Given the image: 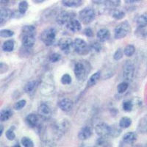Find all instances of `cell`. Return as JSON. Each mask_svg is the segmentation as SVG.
Segmentation results:
<instances>
[{
	"label": "cell",
	"instance_id": "1",
	"mask_svg": "<svg viewBox=\"0 0 147 147\" xmlns=\"http://www.w3.org/2000/svg\"><path fill=\"white\" fill-rule=\"evenodd\" d=\"M35 27L27 25L22 28V42L25 48H32L35 42Z\"/></svg>",
	"mask_w": 147,
	"mask_h": 147
},
{
	"label": "cell",
	"instance_id": "2",
	"mask_svg": "<svg viewBox=\"0 0 147 147\" xmlns=\"http://www.w3.org/2000/svg\"><path fill=\"white\" fill-rule=\"evenodd\" d=\"M96 13L91 7H85L79 13V20L84 24H88L95 19Z\"/></svg>",
	"mask_w": 147,
	"mask_h": 147
},
{
	"label": "cell",
	"instance_id": "3",
	"mask_svg": "<svg viewBox=\"0 0 147 147\" xmlns=\"http://www.w3.org/2000/svg\"><path fill=\"white\" fill-rule=\"evenodd\" d=\"M130 24L127 21H124L120 23L117 27H115L114 31V36L115 39H122L127 36L130 32Z\"/></svg>",
	"mask_w": 147,
	"mask_h": 147
},
{
	"label": "cell",
	"instance_id": "4",
	"mask_svg": "<svg viewBox=\"0 0 147 147\" xmlns=\"http://www.w3.org/2000/svg\"><path fill=\"white\" fill-rule=\"evenodd\" d=\"M56 34V30L54 28L47 29L40 35V40L47 47L52 46L55 40Z\"/></svg>",
	"mask_w": 147,
	"mask_h": 147
},
{
	"label": "cell",
	"instance_id": "5",
	"mask_svg": "<svg viewBox=\"0 0 147 147\" xmlns=\"http://www.w3.org/2000/svg\"><path fill=\"white\" fill-rule=\"evenodd\" d=\"M73 49L78 55H85L90 51V48L88 44L81 38H76L74 40Z\"/></svg>",
	"mask_w": 147,
	"mask_h": 147
},
{
	"label": "cell",
	"instance_id": "6",
	"mask_svg": "<svg viewBox=\"0 0 147 147\" xmlns=\"http://www.w3.org/2000/svg\"><path fill=\"white\" fill-rule=\"evenodd\" d=\"M135 75V65L131 61L128 60L124 63L123 69V77L124 81L129 82L133 80Z\"/></svg>",
	"mask_w": 147,
	"mask_h": 147
},
{
	"label": "cell",
	"instance_id": "7",
	"mask_svg": "<svg viewBox=\"0 0 147 147\" xmlns=\"http://www.w3.org/2000/svg\"><path fill=\"white\" fill-rule=\"evenodd\" d=\"M74 75L77 80L83 81L86 78L87 71L85 65L82 63H77L74 65Z\"/></svg>",
	"mask_w": 147,
	"mask_h": 147
},
{
	"label": "cell",
	"instance_id": "8",
	"mask_svg": "<svg viewBox=\"0 0 147 147\" xmlns=\"http://www.w3.org/2000/svg\"><path fill=\"white\" fill-rule=\"evenodd\" d=\"M96 133L100 138H105L106 136L110 135L111 127L107 125L105 123H99L95 127Z\"/></svg>",
	"mask_w": 147,
	"mask_h": 147
},
{
	"label": "cell",
	"instance_id": "9",
	"mask_svg": "<svg viewBox=\"0 0 147 147\" xmlns=\"http://www.w3.org/2000/svg\"><path fill=\"white\" fill-rule=\"evenodd\" d=\"M74 41L69 38H62L58 42L59 48L65 53H69L73 49Z\"/></svg>",
	"mask_w": 147,
	"mask_h": 147
},
{
	"label": "cell",
	"instance_id": "10",
	"mask_svg": "<svg viewBox=\"0 0 147 147\" xmlns=\"http://www.w3.org/2000/svg\"><path fill=\"white\" fill-rule=\"evenodd\" d=\"M65 27L69 30H70L71 32H77L80 31L82 29V24H81L80 20H77L75 18V17H74L65 24Z\"/></svg>",
	"mask_w": 147,
	"mask_h": 147
},
{
	"label": "cell",
	"instance_id": "11",
	"mask_svg": "<svg viewBox=\"0 0 147 147\" xmlns=\"http://www.w3.org/2000/svg\"><path fill=\"white\" fill-rule=\"evenodd\" d=\"M12 11L8 8L0 7V27L5 24L11 18Z\"/></svg>",
	"mask_w": 147,
	"mask_h": 147
},
{
	"label": "cell",
	"instance_id": "12",
	"mask_svg": "<svg viewBox=\"0 0 147 147\" xmlns=\"http://www.w3.org/2000/svg\"><path fill=\"white\" fill-rule=\"evenodd\" d=\"M74 17H75V16L72 15L71 13L63 11L57 16V22L60 25H65L68 23V22Z\"/></svg>",
	"mask_w": 147,
	"mask_h": 147
},
{
	"label": "cell",
	"instance_id": "13",
	"mask_svg": "<svg viewBox=\"0 0 147 147\" xmlns=\"http://www.w3.org/2000/svg\"><path fill=\"white\" fill-rule=\"evenodd\" d=\"M38 115H40V117H42L44 119H47L50 117L51 115H52V111H51V109L49 108L47 104L42 103L38 107Z\"/></svg>",
	"mask_w": 147,
	"mask_h": 147
},
{
	"label": "cell",
	"instance_id": "14",
	"mask_svg": "<svg viewBox=\"0 0 147 147\" xmlns=\"http://www.w3.org/2000/svg\"><path fill=\"white\" fill-rule=\"evenodd\" d=\"M74 103L71 99H63L58 102V107L64 112H69L73 107Z\"/></svg>",
	"mask_w": 147,
	"mask_h": 147
},
{
	"label": "cell",
	"instance_id": "15",
	"mask_svg": "<svg viewBox=\"0 0 147 147\" xmlns=\"http://www.w3.org/2000/svg\"><path fill=\"white\" fill-rule=\"evenodd\" d=\"M92 136V129L88 126H85L81 129L78 132V138L81 140L88 139Z\"/></svg>",
	"mask_w": 147,
	"mask_h": 147
},
{
	"label": "cell",
	"instance_id": "16",
	"mask_svg": "<svg viewBox=\"0 0 147 147\" xmlns=\"http://www.w3.org/2000/svg\"><path fill=\"white\" fill-rule=\"evenodd\" d=\"M96 37L100 42H105L110 38V32L107 29H101L97 32Z\"/></svg>",
	"mask_w": 147,
	"mask_h": 147
},
{
	"label": "cell",
	"instance_id": "17",
	"mask_svg": "<svg viewBox=\"0 0 147 147\" xmlns=\"http://www.w3.org/2000/svg\"><path fill=\"white\" fill-rule=\"evenodd\" d=\"M123 142L127 144H132L137 140V135L133 132H129L123 136Z\"/></svg>",
	"mask_w": 147,
	"mask_h": 147
},
{
	"label": "cell",
	"instance_id": "18",
	"mask_svg": "<svg viewBox=\"0 0 147 147\" xmlns=\"http://www.w3.org/2000/svg\"><path fill=\"white\" fill-rule=\"evenodd\" d=\"M26 122L30 127H35L38 124V117L35 114H29L26 117Z\"/></svg>",
	"mask_w": 147,
	"mask_h": 147
},
{
	"label": "cell",
	"instance_id": "19",
	"mask_svg": "<svg viewBox=\"0 0 147 147\" xmlns=\"http://www.w3.org/2000/svg\"><path fill=\"white\" fill-rule=\"evenodd\" d=\"M83 0H62V4L67 7H77L82 4Z\"/></svg>",
	"mask_w": 147,
	"mask_h": 147
},
{
	"label": "cell",
	"instance_id": "20",
	"mask_svg": "<svg viewBox=\"0 0 147 147\" xmlns=\"http://www.w3.org/2000/svg\"><path fill=\"white\" fill-rule=\"evenodd\" d=\"M13 115L12 110L9 108H5L0 112V121H6L10 119Z\"/></svg>",
	"mask_w": 147,
	"mask_h": 147
},
{
	"label": "cell",
	"instance_id": "21",
	"mask_svg": "<svg viewBox=\"0 0 147 147\" xmlns=\"http://www.w3.org/2000/svg\"><path fill=\"white\" fill-rule=\"evenodd\" d=\"M101 77V73L100 71L96 72L94 73L93 75H91V77H90L88 80V87H92V86H94V85L97 83V82L99 80V79H100Z\"/></svg>",
	"mask_w": 147,
	"mask_h": 147
},
{
	"label": "cell",
	"instance_id": "22",
	"mask_svg": "<svg viewBox=\"0 0 147 147\" xmlns=\"http://www.w3.org/2000/svg\"><path fill=\"white\" fill-rule=\"evenodd\" d=\"M14 46H15V44H14V41L13 40H7L2 45V49L5 52H10L13 50Z\"/></svg>",
	"mask_w": 147,
	"mask_h": 147
},
{
	"label": "cell",
	"instance_id": "23",
	"mask_svg": "<svg viewBox=\"0 0 147 147\" xmlns=\"http://www.w3.org/2000/svg\"><path fill=\"white\" fill-rule=\"evenodd\" d=\"M131 124H132V120L127 116L121 118L120 121H119V127L121 129L128 128V127H130Z\"/></svg>",
	"mask_w": 147,
	"mask_h": 147
},
{
	"label": "cell",
	"instance_id": "24",
	"mask_svg": "<svg viewBox=\"0 0 147 147\" xmlns=\"http://www.w3.org/2000/svg\"><path fill=\"white\" fill-rule=\"evenodd\" d=\"M38 85V82L35 80H32L29 82L28 83H27V85H25L24 87V91L27 94H31L32 91L35 89V88L37 87Z\"/></svg>",
	"mask_w": 147,
	"mask_h": 147
},
{
	"label": "cell",
	"instance_id": "25",
	"mask_svg": "<svg viewBox=\"0 0 147 147\" xmlns=\"http://www.w3.org/2000/svg\"><path fill=\"white\" fill-rule=\"evenodd\" d=\"M137 24L138 27H147V13L142 14L137 19Z\"/></svg>",
	"mask_w": 147,
	"mask_h": 147
},
{
	"label": "cell",
	"instance_id": "26",
	"mask_svg": "<svg viewBox=\"0 0 147 147\" xmlns=\"http://www.w3.org/2000/svg\"><path fill=\"white\" fill-rule=\"evenodd\" d=\"M112 16L115 19L121 20V19H122V18H124V17H125V13L121 10L115 9V10H113L112 12Z\"/></svg>",
	"mask_w": 147,
	"mask_h": 147
},
{
	"label": "cell",
	"instance_id": "27",
	"mask_svg": "<svg viewBox=\"0 0 147 147\" xmlns=\"http://www.w3.org/2000/svg\"><path fill=\"white\" fill-rule=\"evenodd\" d=\"M136 52V48L133 45H128L125 47L124 50V54L127 57H131Z\"/></svg>",
	"mask_w": 147,
	"mask_h": 147
},
{
	"label": "cell",
	"instance_id": "28",
	"mask_svg": "<svg viewBox=\"0 0 147 147\" xmlns=\"http://www.w3.org/2000/svg\"><path fill=\"white\" fill-rule=\"evenodd\" d=\"M129 88V82L124 81V82H121L117 86V90L119 94H123L125 91H127V90Z\"/></svg>",
	"mask_w": 147,
	"mask_h": 147
},
{
	"label": "cell",
	"instance_id": "29",
	"mask_svg": "<svg viewBox=\"0 0 147 147\" xmlns=\"http://www.w3.org/2000/svg\"><path fill=\"white\" fill-rule=\"evenodd\" d=\"M122 107H123V109H124V111H126V112H130V111H132L133 110L134 104L132 103V101L127 100L124 102Z\"/></svg>",
	"mask_w": 147,
	"mask_h": 147
},
{
	"label": "cell",
	"instance_id": "30",
	"mask_svg": "<svg viewBox=\"0 0 147 147\" xmlns=\"http://www.w3.org/2000/svg\"><path fill=\"white\" fill-rule=\"evenodd\" d=\"M28 3L26 1H22L18 5V11L21 14H24L28 9Z\"/></svg>",
	"mask_w": 147,
	"mask_h": 147
},
{
	"label": "cell",
	"instance_id": "31",
	"mask_svg": "<svg viewBox=\"0 0 147 147\" xmlns=\"http://www.w3.org/2000/svg\"><path fill=\"white\" fill-rule=\"evenodd\" d=\"M22 146L25 147H33L34 146V143L30 138L28 137H24L22 138L21 140Z\"/></svg>",
	"mask_w": 147,
	"mask_h": 147
},
{
	"label": "cell",
	"instance_id": "32",
	"mask_svg": "<svg viewBox=\"0 0 147 147\" xmlns=\"http://www.w3.org/2000/svg\"><path fill=\"white\" fill-rule=\"evenodd\" d=\"M14 32L10 30H0V37L2 38H10L13 36Z\"/></svg>",
	"mask_w": 147,
	"mask_h": 147
},
{
	"label": "cell",
	"instance_id": "33",
	"mask_svg": "<svg viewBox=\"0 0 147 147\" xmlns=\"http://www.w3.org/2000/svg\"><path fill=\"white\" fill-rule=\"evenodd\" d=\"M5 136L9 140H13L16 138V134L14 132L13 128H10L7 129L5 132Z\"/></svg>",
	"mask_w": 147,
	"mask_h": 147
},
{
	"label": "cell",
	"instance_id": "34",
	"mask_svg": "<svg viewBox=\"0 0 147 147\" xmlns=\"http://www.w3.org/2000/svg\"><path fill=\"white\" fill-rule=\"evenodd\" d=\"M26 103H27V102H26V100H24V99L18 101L16 103H15V105H13V108L15 109L16 110H22V109L24 108V106L26 105Z\"/></svg>",
	"mask_w": 147,
	"mask_h": 147
},
{
	"label": "cell",
	"instance_id": "35",
	"mask_svg": "<svg viewBox=\"0 0 147 147\" xmlns=\"http://www.w3.org/2000/svg\"><path fill=\"white\" fill-rule=\"evenodd\" d=\"M72 79L71 76L68 74H65L62 77H61V82L63 85H69L71 82Z\"/></svg>",
	"mask_w": 147,
	"mask_h": 147
},
{
	"label": "cell",
	"instance_id": "36",
	"mask_svg": "<svg viewBox=\"0 0 147 147\" xmlns=\"http://www.w3.org/2000/svg\"><path fill=\"white\" fill-rule=\"evenodd\" d=\"M120 3L121 0H105V5L110 7H118Z\"/></svg>",
	"mask_w": 147,
	"mask_h": 147
},
{
	"label": "cell",
	"instance_id": "37",
	"mask_svg": "<svg viewBox=\"0 0 147 147\" xmlns=\"http://www.w3.org/2000/svg\"><path fill=\"white\" fill-rule=\"evenodd\" d=\"M123 55H124V53H123V52H122L121 49H118L113 55L114 60H121V59L123 57Z\"/></svg>",
	"mask_w": 147,
	"mask_h": 147
},
{
	"label": "cell",
	"instance_id": "38",
	"mask_svg": "<svg viewBox=\"0 0 147 147\" xmlns=\"http://www.w3.org/2000/svg\"><path fill=\"white\" fill-rule=\"evenodd\" d=\"M49 60L52 63H56L60 60V55L58 53H52L49 57Z\"/></svg>",
	"mask_w": 147,
	"mask_h": 147
},
{
	"label": "cell",
	"instance_id": "39",
	"mask_svg": "<svg viewBox=\"0 0 147 147\" xmlns=\"http://www.w3.org/2000/svg\"><path fill=\"white\" fill-rule=\"evenodd\" d=\"M84 33L85 35H86L88 38H92V37L94 36V32H93V30H92L91 28L88 27V28H86L85 30H84Z\"/></svg>",
	"mask_w": 147,
	"mask_h": 147
},
{
	"label": "cell",
	"instance_id": "40",
	"mask_svg": "<svg viewBox=\"0 0 147 147\" xmlns=\"http://www.w3.org/2000/svg\"><path fill=\"white\" fill-rule=\"evenodd\" d=\"M91 48L93 49L94 51H96V52H100L102 47H101V45L99 44V43L95 42V43H94V44L91 45Z\"/></svg>",
	"mask_w": 147,
	"mask_h": 147
},
{
	"label": "cell",
	"instance_id": "41",
	"mask_svg": "<svg viewBox=\"0 0 147 147\" xmlns=\"http://www.w3.org/2000/svg\"><path fill=\"white\" fill-rule=\"evenodd\" d=\"M3 132H4V126L2 125V124H0V137L2 136Z\"/></svg>",
	"mask_w": 147,
	"mask_h": 147
},
{
	"label": "cell",
	"instance_id": "42",
	"mask_svg": "<svg viewBox=\"0 0 147 147\" xmlns=\"http://www.w3.org/2000/svg\"><path fill=\"white\" fill-rule=\"evenodd\" d=\"M10 0H0V3L2 4V5H7L9 2Z\"/></svg>",
	"mask_w": 147,
	"mask_h": 147
},
{
	"label": "cell",
	"instance_id": "43",
	"mask_svg": "<svg viewBox=\"0 0 147 147\" xmlns=\"http://www.w3.org/2000/svg\"><path fill=\"white\" fill-rule=\"evenodd\" d=\"M45 0H34V2H35V3H41V2H44Z\"/></svg>",
	"mask_w": 147,
	"mask_h": 147
},
{
	"label": "cell",
	"instance_id": "44",
	"mask_svg": "<svg viewBox=\"0 0 147 147\" xmlns=\"http://www.w3.org/2000/svg\"><path fill=\"white\" fill-rule=\"evenodd\" d=\"M126 1H127V2H128V3H132V2H137L138 0H126Z\"/></svg>",
	"mask_w": 147,
	"mask_h": 147
}]
</instances>
